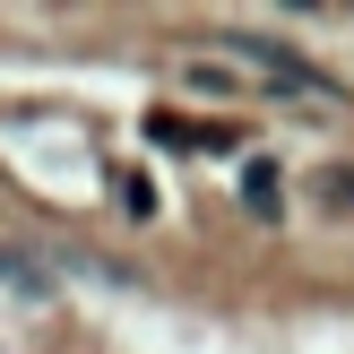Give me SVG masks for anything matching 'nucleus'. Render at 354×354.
I'll list each match as a JSON object with an SVG mask.
<instances>
[{
	"label": "nucleus",
	"mask_w": 354,
	"mask_h": 354,
	"mask_svg": "<svg viewBox=\"0 0 354 354\" xmlns=\"http://www.w3.org/2000/svg\"><path fill=\"white\" fill-rule=\"evenodd\" d=\"M234 52H242V61H251V69H268L277 86H294V95H328V78H320V69H303V61H294L286 44H268V35H242Z\"/></svg>",
	"instance_id": "f257e3e1"
},
{
	"label": "nucleus",
	"mask_w": 354,
	"mask_h": 354,
	"mask_svg": "<svg viewBox=\"0 0 354 354\" xmlns=\"http://www.w3.org/2000/svg\"><path fill=\"white\" fill-rule=\"evenodd\" d=\"M242 207H251V216H277V207H286V182H277L268 156H251V165H242Z\"/></svg>",
	"instance_id": "f03ea898"
},
{
	"label": "nucleus",
	"mask_w": 354,
	"mask_h": 354,
	"mask_svg": "<svg viewBox=\"0 0 354 354\" xmlns=\"http://www.w3.org/2000/svg\"><path fill=\"white\" fill-rule=\"evenodd\" d=\"M320 190H328V207H337V216H354V165H328Z\"/></svg>",
	"instance_id": "7ed1b4c3"
}]
</instances>
